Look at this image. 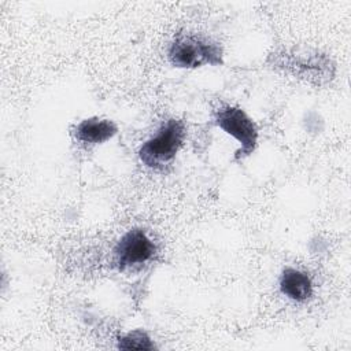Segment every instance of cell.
<instances>
[{
    "label": "cell",
    "mask_w": 351,
    "mask_h": 351,
    "mask_svg": "<svg viewBox=\"0 0 351 351\" xmlns=\"http://www.w3.org/2000/svg\"><path fill=\"white\" fill-rule=\"evenodd\" d=\"M186 136L185 123L180 119L166 121L156 133L138 148L140 162L151 170H165L173 163Z\"/></svg>",
    "instance_id": "obj_3"
},
{
    "label": "cell",
    "mask_w": 351,
    "mask_h": 351,
    "mask_svg": "<svg viewBox=\"0 0 351 351\" xmlns=\"http://www.w3.org/2000/svg\"><path fill=\"white\" fill-rule=\"evenodd\" d=\"M267 64L313 85H326L336 75V63L325 52L307 47H281L267 56Z\"/></svg>",
    "instance_id": "obj_1"
},
{
    "label": "cell",
    "mask_w": 351,
    "mask_h": 351,
    "mask_svg": "<svg viewBox=\"0 0 351 351\" xmlns=\"http://www.w3.org/2000/svg\"><path fill=\"white\" fill-rule=\"evenodd\" d=\"M156 244L141 228L128 230L112 251V263L119 271L141 267L156 255Z\"/></svg>",
    "instance_id": "obj_5"
},
{
    "label": "cell",
    "mask_w": 351,
    "mask_h": 351,
    "mask_svg": "<svg viewBox=\"0 0 351 351\" xmlns=\"http://www.w3.org/2000/svg\"><path fill=\"white\" fill-rule=\"evenodd\" d=\"M117 347L121 350H147V351L156 348L152 339L143 329H134L118 337Z\"/></svg>",
    "instance_id": "obj_8"
},
{
    "label": "cell",
    "mask_w": 351,
    "mask_h": 351,
    "mask_svg": "<svg viewBox=\"0 0 351 351\" xmlns=\"http://www.w3.org/2000/svg\"><path fill=\"white\" fill-rule=\"evenodd\" d=\"M118 132V126L111 119L97 117L86 118L71 129L73 138L82 147H93L112 138Z\"/></svg>",
    "instance_id": "obj_6"
},
{
    "label": "cell",
    "mask_w": 351,
    "mask_h": 351,
    "mask_svg": "<svg viewBox=\"0 0 351 351\" xmlns=\"http://www.w3.org/2000/svg\"><path fill=\"white\" fill-rule=\"evenodd\" d=\"M278 288L285 298L298 303H303L313 296V281L308 273L289 266L281 271Z\"/></svg>",
    "instance_id": "obj_7"
},
{
    "label": "cell",
    "mask_w": 351,
    "mask_h": 351,
    "mask_svg": "<svg viewBox=\"0 0 351 351\" xmlns=\"http://www.w3.org/2000/svg\"><path fill=\"white\" fill-rule=\"evenodd\" d=\"M167 59L177 69L221 66L223 64V49L210 37L197 33L181 32L170 41Z\"/></svg>",
    "instance_id": "obj_2"
},
{
    "label": "cell",
    "mask_w": 351,
    "mask_h": 351,
    "mask_svg": "<svg viewBox=\"0 0 351 351\" xmlns=\"http://www.w3.org/2000/svg\"><path fill=\"white\" fill-rule=\"evenodd\" d=\"M214 123L232 136L240 144V148L234 152V159L240 160L250 156L256 145L259 132L252 118L239 106L219 104L213 112Z\"/></svg>",
    "instance_id": "obj_4"
}]
</instances>
